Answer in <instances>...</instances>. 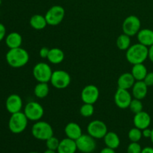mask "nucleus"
<instances>
[{
	"label": "nucleus",
	"instance_id": "7",
	"mask_svg": "<svg viewBox=\"0 0 153 153\" xmlns=\"http://www.w3.org/2000/svg\"><path fill=\"white\" fill-rule=\"evenodd\" d=\"M24 114L28 120L37 122L41 120L44 115V109L41 104L35 101H31L24 107Z\"/></svg>",
	"mask_w": 153,
	"mask_h": 153
},
{
	"label": "nucleus",
	"instance_id": "1",
	"mask_svg": "<svg viewBox=\"0 0 153 153\" xmlns=\"http://www.w3.org/2000/svg\"><path fill=\"white\" fill-rule=\"evenodd\" d=\"M29 54L22 47L10 49L6 53L7 64L13 68H21L26 65L30 59Z\"/></svg>",
	"mask_w": 153,
	"mask_h": 153
},
{
	"label": "nucleus",
	"instance_id": "8",
	"mask_svg": "<svg viewBox=\"0 0 153 153\" xmlns=\"http://www.w3.org/2000/svg\"><path fill=\"white\" fill-rule=\"evenodd\" d=\"M140 19L135 15H130L124 19L122 24V30L123 34L130 37L137 35V33L141 29Z\"/></svg>",
	"mask_w": 153,
	"mask_h": 153
},
{
	"label": "nucleus",
	"instance_id": "18",
	"mask_svg": "<svg viewBox=\"0 0 153 153\" xmlns=\"http://www.w3.org/2000/svg\"><path fill=\"white\" fill-rule=\"evenodd\" d=\"M78 150L76 140L66 137L60 140L57 152L58 153H76Z\"/></svg>",
	"mask_w": 153,
	"mask_h": 153
},
{
	"label": "nucleus",
	"instance_id": "15",
	"mask_svg": "<svg viewBox=\"0 0 153 153\" xmlns=\"http://www.w3.org/2000/svg\"><path fill=\"white\" fill-rule=\"evenodd\" d=\"M151 117L147 112L142 111L134 114L133 118V123L134 127L140 130H143L146 128H149L151 124Z\"/></svg>",
	"mask_w": 153,
	"mask_h": 153
},
{
	"label": "nucleus",
	"instance_id": "28",
	"mask_svg": "<svg viewBox=\"0 0 153 153\" xmlns=\"http://www.w3.org/2000/svg\"><path fill=\"white\" fill-rule=\"evenodd\" d=\"M94 106L92 104H88V103H84L80 108L79 113L84 117H90L93 116L94 114Z\"/></svg>",
	"mask_w": 153,
	"mask_h": 153
},
{
	"label": "nucleus",
	"instance_id": "21",
	"mask_svg": "<svg viewBox=\"0 0 153 153\" xmlns=\"http://www.w3.org/2000/svg\"><path fill=\"white\" fill-rule=\"evenodd\" d=\"M22 43V37L19 33L13 31L5 37V44L10 49L21 47Z\"/></svg>",
	"mask_w": 153,
	"mask_h": 153
},
{
	"label": "nucleus",
	"instance_id": "3",
	"mask_svg": "<svg viewBox=\"0 0 153 153\" xmlns=\"http://www.w3.org/2000/svg\"><path fill=\"white\" fill-rule=\"evenodd\" d=\"M31 134L37 140L46 141L54 135L53 128L46 121H37L31 127Z\"/></svg>",
	"mask_w": 153,
	"mask_h": 153
},
{
	"label": "nucleus",
	"instance_id": "4",
	"mask_svg": "<svg viewBox=\"0 0 153 153\" xmlns=\"http://www.w3.org/2000/svg\"><path fill=\"white\" fill-rule=\"evenodd\" d=\"M28 120L24 112L12 114L8 121V128L13 134H20L26 129Z\"/></svg>",
	"mask_w": 153,
	"mask_h": 153
},
{
	"label": "nucleus",
	"instance_id": "20",
	"mask_svg": "<svg viewBox=\"0 0 153 153\" xmlns=\"http://www.w3.org/2000/svg\"><path fill=\"white\" fill-rule=\"evenodd\" d=\"M136 80L131 73H125L119 76L117 80L118 88L125 90L131 89Z\"/></svg>",
	"mask_w": 153,
	"mask_h": 153
},
{
	"label": "nucleus",
	"instance_id": "34",
	"mask_svg": "<svg viewBox=\"0 0 153 153\" xmlns=\"http://www.w3.org/2000/svg\"><path fill=\"white\" fill-rule=\"evenodd\" d=\"M49 49H50L46 47V46L42 47L41 49H40V51H39V55H40V58H47L48 55H49Z\"/></svg>",
	"mask_w": 153,
	"mask_h": 153
},
{
	"label": "nucleus",
	"instance_id": "14",
	"mask_svg": "<svg viewBox=\"0 0 153 153\" xmlns=\"http://www.w3.org/2000/svg\"><path fill=\"white\" fill-rule=\"evenodd\" d=\"M22 106H23L22 100L20 96L18 94H10L5 101V108L10 114L21 111Z\"/></svg>",
	"mask_w": 153,
	"mask_h": 153
},
{
	"label": "nucleus",
	"instance_id": "17",
	"mask_svg": "<svg viewBox=\"0 0 153 153\" xmlns=\"http://www.w3.org/2000/svg\"><path fill=\"white\" fill-rule=\"evenodd\" d=\"M64 133L68 138L76 140L83 134L80 126L75 122H70L66 125L64 128Z\"/></svg>",
	"mask_w": 153,
	"mask_h": 153
},
{
	"label": "nucleus",
	"instance_id": "12",
	"mask_svg": "<svg viewBox=\"0 0 153 153\" xmlns=\"http://www.w3.org/2000/svg\"><path fill=\"white\" fill-rule=\"evenodd\" d=\"M100 97V90L96 85H88L82 89L81 99L84 103L95 104Z\"/></svg>",
	"mask_w": 153,
	"mask_h": 153
},
{
	"label": "nucleus",
	"instance_id": "38",
	"mask_svg": "<svg viewBox=\"0 0 153 153\" xmlns=\"http://www.w3.org/2000/svg\"><path fill=\"white\" fill-rule=\"evenodd\" d=\"M148 58L153 64V45L149 47V57H148Z\"/></svg>",
	"mask_w": 153,
	"mask_h": 153
},
{
	"label": "nucleus",
	"instance_id": "32",
	"mask_svg": "<svg viewBox=\"0 0 153 153\" xmlns=\"http://www.w3.org/2000/svg\"><path fill=\"white\" fill-rule=\"evenodd\" d=\"M142 149L138 142H131L127 147V153H141Z\"/></svg>",
	"mask_w": 153,
	"mask_h": 153
},
{
	"label": "nucleus",
	"instance_id": "42",
	"mask_svg": "<svg viewBox=\"0 0 153 153\" xmlns=\"http://www.w3.org/2000/svg\"><path fill=\"white\" fill-rule=\"evenodd\" d=\"M28 153H39V152H30Z\"/></svg>",
	"mask_w": 153,
	"mask_h": 153
},
{
	"label": "nucleus",
	"instance_id": "29",
	"mask_svg": "<svg viewBox=\"0 0 153 153\" xmlns=\"http://www.w3.org/2000/svg\"><path fill=\"white\" fill-rule=\"evenodd\" d=\"M128 137L131 142H139L143 137L142 130L134 127L128 131Z\"/></svg>",
	"mask_w": 153,
	"mask_h": 153
},
{
	"label": "nucleus",
	"instance_id": "39",
	"mask_svg": "<svg viewBox=\"0 0 153 153\" xmlns=\"http://www.w3.org/2000/svg\"><path fill=\"white\" fill-rule=\"evenodd\" d=\"M141 153H153V147L146 146V147L143 148Z\"/></svg>",
	"mask_w": 153,
	"mask_h": 153
},
{
	"label": "nucleus",
	"instance_id": "10",
	"mask_svg": "<svg viewBox=\"0 0 153 153\" xmlns=\"http://www.w3.org/2000/svg\"><path fill=\"white\" fill-rule=\"evenodd\" d=\"M88 134L95 139H102L108 133L107 125L103 121L95 120L88 123L87 127Z\"/></svg>",
	"mask_w": 153,
	"mask_h": 153
},
{
	"label": "nucleus",
	"instance_id": "19",
	"mask_svg": "<svg viewBox=\"0 0 153 153\" xmlns=\"http://www.w3.org/2000/svg\"><path fill=\"white\" fill-rule=\"evenodd\" d=\"M138 43L150 47L153 45V30L149 28H143L139 31L137 34Z\"/></svg>",
	"mask_w": 153,
	"mask_h": 153
},
{
	"label": "nucleus",
	"instance_id": "13",
	"mask_svg": "<svg viewBox=\"0 0 153 153\" xmlns=\"http://www.w3.org/2000/svg\"><path fill=\"white\" fill-rule=\"evenodd\" d=\"M132 100V95L128 90L117 88L114 94V102L120 109L128 108Z\"/></svg>",
	"mask_w": 153,
	"mask_h": 153
},
{
	"label": "nucleus",
	"instance_id": "40",
	"mask_svg": "<svg viewBox=\"0 0 153 153\" xmlns=\"http://www.w3.org/2000/svg\"><path fill=\"white\" fill-rule=\"evenodd\" d=\"M43 153H58V152H56V151L55 150H52V149H47L46 150L44 151V152Z\"/></svg>",
	"mask_w": 153,
	"mask_h": 153
},
{
	"label": "nucleus",
	"instance_id": "9",
	"mask_svg": "<svg viewBox=\"0 0 153 153\" xmlns=\"http://www.w3.org/2000/svg\"><path fill=\"white\" fill-rule=\"evenodd\" d=\"M65 16V10L61 5H53L45 14L46 22L49 25L55 26L61 23Z\"/></svg>",
	"mask_w": 153,
	"mask_h": 153
},
{
	"label": "nucleus",
	"instance_id": "27",
	"mask_svg": "<svg viewBox=\"0 0 153 153\" xmlns=\"http://www.w3.org/2000/svg\"><path fill=\"white\" fill-rule=\"evenodd\" d=\"M116 44L119 49L126 51L131 46V37L123 33L117 39Z\"/></svg>",
	"mask_w": 153,
	"mask_h": 153
},
{
	"label": "nucleus",
	"instance_id": "35",
	"mask_svg": "<svg viewBox=\"0 0 153 153\" xmlns=\"http://www.w3.org/2000/svg\"><path fill=\"white\" fill-rule=\"evenodd\" d=\"M6 36V28L2 23L0 22V42L3 40V39Z\"/></svg>",
	"mask_w": 153,
	"mask_h": 153
},
{
	"label": "nucleus",
	"instance_id": "43",
	"mask_svg": "<svg viewBox=\"0 0 153 153\" xmlns=\"http://www.w3.org/2000/svg\"><path fill=\"white\" fill-rule=\"evenodd\" d=\"M1 4V0H0V5Z\"/></svg>",
	"mask_w": 153,
	"mask_h": 153
},
{
	"label": "nucleus",
	"instance_id": "5",
	"mask_svg": "<svg viewBox=\"0 0 153 153\" xmlns=\"http://www.w3.org/2000/svg\"><path fill=\"white\" fill-rule=\"evenodd\" d=\"M53 70L49 64L45 62H39L34 66L32 75L34 79L38 82H50Z\"/></svg>",
	"mask_w": 153,
	"mask_h": 153
},
{
	"label": "nucleus",
	"instance_id": "11",
	"mask_svg": "<svg viewBox=\"0 0 153 153\" xmlns=\"http://www.w3.org/2000/svg\"><path fill=\"white\" fill-rule=\"evenodd\" d=\"M77 149L82 153H91L97 148L96 139L88 134H83L76 140Z\"/></svg>",
	"mask_w": 153,
	"mask_h": 153
},
{
	"label": "nucleus",
	"instance_id": "41",
	"mask_svg": "<svg viewBox=\"0 0 153 153\" xmlns=\"http://www.w3.org/2000/svg\"><path fill=\"white\" fill-rule=\"evenodd\" d=\"M150 140H151V142H152V145H153V128L152 129V134H151Z\"/></svg>",
	"mask_w": 153,
	"mask_h": 153
},
{
	"label": "nucleus",
	"instance_id": "24",
	"mask_svg": "<svg viewBox=\"0 0 153 153\" xmlns=\"http://www.w3.org/2000/svg\"><path fill=\"white\" fill-rule=\"evenodd\" d=\"M29 24L31 28L34 30H40L44 29L48 25L45 16H43L41 14H34L30 18Z\"/></svg>",
	"mask_w": 153,
	"mask_h": 153
},
{
	"label": "nucleus",
	"instance_id": "25",
	"mask_svg": "<svg viewBox=\"0 0 153 153\" xmlns=\"http://www.w3.org/2000/svg\"><path fill=\"white\" fill-rule=\"evenodd\" d=\"M131 73L136 81H143L147 75V68L143 64H134L131 68Z\"/></svg>",
	"mask_w": 153,
	"mask_h": 153
},
{
	"label": "nucleus",
	"instance_id": "31",
	"mask_svg": "<svg viewBox=\"0 0 153 153\" xmlns=\"http://www.w3.org/2000/svg\"><path fill=\"white\" fill-rule=\"evenodd\" d=\"M59 143L60 140L54 135L46 140V148L49 149H52V150L57 151L58 146H59Z\"/></svg>",
	"mask_w": 153,
	"mask_h": 153
},
{
	"label": "nucleus",
	"instance_id": "23",
	"mask_svg": "<svg viewBox=\"0 0 153 153\" xmlns=\"http://www.w3.org/2000/svg\"><path fill=\"white\" fill-rule=\"evenodd\" d=\"M103 140L105 146L111 149H117L120 145V139L119 135L114 131H108L105 136L103 137Z\"/></svg>",
	"mask_w": 153,
	"mask_h": 153
},
{
	"label": "nucleus",
	"instance_id": "22",
	"mask_svg": "<svg viewBox=\"0 0 153 153\" xmlns=\"http://www.w3.org/2000/svg\"><path fill=\"white\" fill-rule=\"evenodd\" d=\"M65 58V54L59 48H52L49 49L47 59L49 63L52 64H59Z\"/></svg>",
	"mask_w": 153,
	"mask_h": 153
},
{
	"label": "nucleus",
	"instance_id": "6",
	"mask_svg": "<svg viewBox=\"0 0 153 153\" xmlns=\"http://www.w3.org/2000/svg\"><path fill=\"white\" fill-rule=\"evenodd\" d=\"M50 83L56 89H65L71 83V76L65 70H55L52 73Z\"/></svg>",
	"mask_w": 153,
	"mask_h": 153
},
{
	"label": "nucleus",
	"instance_id": "36",
	"mask_svg": "<svg viewBox=\"0 0 153 153\" xmlns=\"http://www.w3.org/2000/svg\"><path fill=\"white\" fill-rule=\"evenodd\" d=\"M142 134H143V137H145V138H150L151 134H152V129L146 128L145 129L142 130Z\"/></svg>",
	"mask_w": 153,
	"mask_h": 153
},
{
	"label": "nucleus",
	"instance_id": "33",
	"mask_svg": "<svg viewBox=\"0 0 153 153\" xmlns=\"http://www.w3.org/2000/svg\"><path fill=\"white\" fill-rule=\"evenodd\" d=\"M143 82L148 87L153 86V72H149L147 73L145 79H143Z\"/></svg>",
	"mask_w": 153,
	"mask_h": 153
},
{
	"label": "nucleus",
	"instance_id": "30",
	"mask_svg": "<svg viewBox=\"0 0 153 153\" xmlns=\"http://www.w3.org/2000/svg\"><path fill=\"white\" fill-rule=\"evenodd\" d=\"M143 102H141V100H137V99H132L131 103H130V105L128 107V108L131 110V111L133 114H137L139 112L142 111H143Z\"/></svg>",
	"mask_w": 153,
	"mask_h": 153
},
{
	"label": "nucleus",
	"instance_id": "26",
	"mask_svg": "<svg viewBox=\"0 0 153 153\" xmlns=\"http://www.w3.org/2000/svg\"><path fill=\"white\" fill-rule=\"evenodd\" d=\"M49 86L48 83L38 82L35 85L34 89V94L37 98L44 99L49 95Z\"/></svg>",
	"mask_w": 153,
	"mask_h": 153
},
{
	"label": "nucleus",
	"instance_id": "2",
	"mask_svg": "<svg viewBox=\"0 0 153 153\" xmlns=\"http://www.w3.org/2000/svg\"><path fill=\"white\" fill-rule=\"evenodd\" d=\"M149 57V47L140 43L131 45L126 52V58L129 64H143Z\"/></svg>",
	"mask_w": 153,
	"mask_h": 153
},
{
	"label": "nucleus",
	"instance_id": "16",
	"mask_svg": "<svg viewBox=\"0 0 153 153\" xmlns=\"http://www.w3.org/2000/svg\"><path fill=\"white\" fill-rule=\"evenodd\" d=\"M149 87L143 81H136L131 88V94L134 99L142 100L146 97Z\"/></svg>",
	"mask_w": 153,
	"mask_h": 153
},
{
	"label": "nucleus",
	"instance_id": "37",
	"mask_svg": "<svg viewBox=\"0 0 153 153\" xmlns=\"http://www.w3.org/2000/svg\"><path fill=\"white\" fill-rule=\"evenodd\" d=\"M100 153H116V152H115V149L106 146V147L103 148Z\"/></svg>",
	"mask_w": 153,
	"mask_h": 153
}]
</instances>
